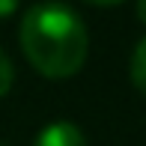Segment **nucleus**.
<instances>
[{
  "label": "nucleus",
  "instance_id": "1",
  "mask_svg": "<svg viewBox=\"0 0 146 146\" xmlns=\"http://www.w3.org/2000/svg\"><path fill=\"white\" fill-rule=\"evenodd\" d=\"M21 48L27 60L48 78H69L87 60L90 36L81 15L57 0H39L21 21Z\"/></svg>",
  "mask_w": 146,
  "mask_h": 146
},
{
  "label": "nucleus",
  "instance_id": "2",
  "mask_svg": "<svg viewBox=\"0 0 146 146\" xmlns=\"http://www.w3.org/2000/svg\"><path fill=\"white\" fill-rule=\"evenodd\" d=\"M33 146H87V137H84V131L78 128L75 122L60 119V122L45 125Z\"/></svg>",
  "mask_w": 146,
  "mask_h": 146
},
{
  "label": "nucleus",
  "instance_id": "3",
  "mask_svg": "<svg viewBox=\"0 0 146 146\" xmlns=\"http://www.w3.org/2000/svg\"><path fill=\"white\" fill-rule=\"evenodd\" d=\"M131 81L140 92H146V36L137 42L134 54H131Z\"/></svg>",
  "mask_w": 146,
  "mask_h": 146
},
{
  "label": "nucleus",
  "instance_id": "4",
  "mask_svg": "<svg viewBox=\"0 0 146 146\" xmlns=\"http://www.w3.org/2000/svg\"><path fill=\"white\" fill-rule=\"evenodd\" d=\"M12 78H15V69H12V60L6 54L3 48H0V96H6L12 87Z\"/></svg>",
  "mask_w": 146,
  "mask_h": 146
},
{
  "label": "nucleus",
  "instance_id": "5",
  "mask_svg": "<svg viewBox=\"0 0 146 146\" xmlns=\"http://www.w3.org/2000/svg\"><path fill=\"white\" fill-rule=\"evenodd\" d=\"M18 3H21V0H0V18H3V15H12V12L18 9Z\"/></svg>",
  "mask_w": 146,
  "mask_h": 146
},
{
  "label": "nucleus",
  "instance_id": "6",
  "mask_svg": "<svg viewBox=\"0 0 146 146\" xmlns=\"http://www.w3.org/2000/svg\"><path fill=\"white\" fill-rule=\"evenodd\" d=\"M137 15H140V21L146 24V0H137Z\"/></svg>",
  "mask_w": 146,
  "mask_h": 146
},
{
  "label": "nucleus",
  "instance_id": "7",
  "mask_svg": "<svg viewBox=\"0 0 146 146\" xmlns=\"http://www.w3.org/2000/svg\"><path fill=\"white\" fill-rule=\"evenodd\" d=\"M90 3H98V6H110V3H119V0H90Z\"/></svg>",
  "mask_w": 146,
  "mask_h": 146
},
{
  "label": "nucleus",
  "instance_id": "8",
  "mask_svg": "<svg viewBox=\"0 0 146 146\" xmlns=\"http://www.w3.org/2000/svg\"><path fill=\"white\" fill-rule=\"evenodd\" d=\"M0 146H6V143H3V140H0Z\"/></svg>",
  "mask_w": 146,
  "mask_h": 146
}]
</instances>
